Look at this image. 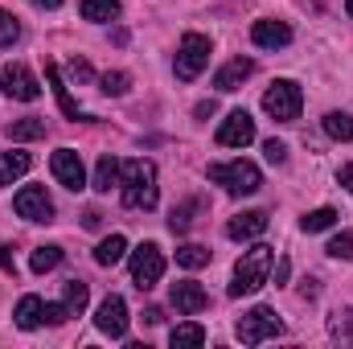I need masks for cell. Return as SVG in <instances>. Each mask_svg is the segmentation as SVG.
Instances as JSON below:
<instances>
[{
	"label": "cell",
	"mask_w": 353,
	"mask_h": 349,
	"mask_svg": "<svg viewBox=\"0 0 353 349\" xmlns=\"http://www.w3.org/2000/svg\"><path fill=\"white\" fill-rule=\"evenodd\" d=\"M58 263H62V247H37V251L29 255V271L46 275V271H54Z\"/></svg>",
	"instance_id": "obj_26"
},
{
	"label": "cell",
	"mask_w": 353,
	"mask_h": 349,
	"mask_svg": "<svg viewBox=\"0 0 353 349\" xmlns=\"http://www.w3.org/2000/svg\"><path fill=\"white\" fill-rule=\"evenodd\" d=\"M300 226H304L308 235H316V230H333V226H337V210H329V206H321V210H312V214H304V218H300Z\"/></svg>",
	"instance_id": "obj_25"
},
{
	"label": "cell",
	"mask_w": 353,
	"mask_h": 349,
	"mask_svg": "<svg viewBox=\"0 0 353 349\" xmlns=\"http://www.w3.org/2000/svg\"><path fill=\"white\" fill-rule=\"evenodd\" d=\"M17 37H21V25H17V17L0 8V50H8Z\"/></svg>",
	"instance_id": "obj_33"
},
{
	"label": "cell",
	"mask_w": 353,
	"mask_h": 349,
	"mask_svg": "<svg viewBox=\"0 0 353 349\" xmlns=\"http://www.w3.org/2000/svg\"><path fill=\"white\" fill-rule=\"evenodd\" d=\"M17 325L21 329H37V325H46V300L41 296H21V304H17Z\"/></svg>",
	"instance_id": "obj_18"
},
{
	"label": "cell",
	"mask_w": 353,
	"mask_h": 349,
	"mask_svg": "<svg viewBox=\"0 0 353 349\" xmlns=\"http://www.w3.org/2000/svg\"><path fill=\"white\" fill-rule=\"evenodd\" d=\"M251 37H255V46H263V50H283V46L292 41V25H288V21H255Z\"/></svg>",
	"instance_id": "obj_17"
},
{
	"label": "cell",
	"mask_w": 353,
	"mask_h": 349,
	"mask_svg": "<svg viewBox=\"0 0 353 349\" xmlns=\"http://www.w3.org/2000/svg\"><path fill=\"white\" fill-rule=\"evenodd\" d=\"M79 12H83L87 21H115V17H119V0H83Z\"/></svg>",
	"instance_id": "obj_23"
},
{
	"label": "cell",
	"mask_w": 353,
	"mask_h": 349,
	"mask_svg": "<svg viewBox=\"0 0 353 349\" xmlns=\"http://www.w3.org/2000/svg\"><path fill=\"white\" fill-rule=\"evenodd\" d=\"M119 173H123V165H119L115 157H103V161L94 165V189H99V193H111V185H119Z\"/></svg>",
	"instance_id": "obj_22"
},
{
	"label": "cell",
	"mask_w": 353,
	"mask_h": 349,
	"mask_svg": "<svg viewBox=\"0 0 353 349\" xmlns=\"http://www.w3.org/2000/svg\"><path fill=\"white\" fill-rule=\"evenodd\" d=\"M50 169L58 177V185H66V189H83L87 185V169H83V157L74 152V148H58L54 157H50Z\"/></svg>",
	"instance_id": "obj_12"
},
{
	"label": "cell",
	"mask_w": 353,
	"mask_h": 349,
	"mask_svg": "<svg viewBox=\"0 0 353 349\" xmlns=\"http://www.w3.org/2000/svg\"><path fill=\"white\" fill-rule=\"evenodd\" d=\"M161 275H165V255H161V247H157V243H140V247L132 251V283H136L140 292H148V288L161 283Z\"/></svg>",
	"instance_id": "obj_6"
},
{
	"label": "cell",
	"mask_w": 353,
	"mask_h": 349,
	"mask_svg": "<svg viewBox=\"0 0 353 349\" xmlns=\"http://www.w3.org/2000/svg\"><path fill=\"white\" fill-rule=\"evenodd\" d=\"M99 83H103V87H99L103 94H115V99H119V94H128V83H132V79H128L123 70H107Z\"/></svg>",
	"instance_id": "obj_31"
},
{
	"label": "cell",
	"mask_w": 353,
	"mask_h": 349,
	"mask_svg": "<svg viewBox=\"0 0 353 349\" xmlns=\"http://www.w3.org/2000/svg\"><path fill=\"white\" fill-rule=\"evenodd\" d=\"M37 8H62V0H33Z\"/></svg>",
	"instance_id": "obj_42"
},
{
	"label": "cell",
	"mask_w": 353,
	"mask_h": 349,
	"mask_svg": "<svg viewBox=\"0 0 353 349\" xmlns=\"http://www.w3.org/2000/svg\"><path fill=\"white\" fill-rule=\"evenodd\" d=\"M205 177L214 181V185H222L226 193H234V197H243V193H255L259 185H263V173H259V165H251V161H226V165H210Z\"/></svg>",
	"instance_id": "obj_3"
},
{
	"label": "cell",
	"mask_w": 353,
	"mask_h": 349,
	"mask_svg": "<svg viewBox=\"0 0 353 349\" xmlns=\"http://www.w3.org/2000/svg\"><path fill=\"white\" fill-rule=\"evenodd\" d=\"M144 321H148V325H161V321H165V312H161L157 304H148V308H144Z\"/></svg>",
	"instance_id": "obj_38"
},
{
	"label": "cell",
	"mask_w": 353,
	"mask_h": 349,
	"mask_svg": "<svg viewBox=\"0 0 353 349\" xmlns=\"http://www.w3.org/2000/svg\"><path fill=\"white\" fill-rule=\"evenodd\" d=\"M119 185H123V206L128 210H152L161 189H157V165L152 161H128L123 173H119Z\"/></svg>",
	"instance_id": "obj_1"
},
{
	"label": "cell",
	"mask_w": 353,
	"mask_h": 349,
	"mask_svg": "<svg viewBox=\"0 0 353 349\" xmlns=\"http://www.w3.org/2000/svg\"><path fill=\"white\" fill-rule=\"evenodd\" d=\"M123 255H128V239H123V235H111V239H103V243L94 247V263H99V267H115Z\"/></svg>",
	"instance_id": "obj_19"
},
{
	"label": "cell",
	"mask_w": 353,
	"mask_h": 349,
	"mask_svg": "<svg viewBox=\"0 0 353 349\" xmlns=\"http://www.w3.org/2000/svg\"><path fill=\"white\" fill-rule=\"evenodd\" d=\"M210 54H214V46H210L205 33H185L181 46H176V62H173L176 79H181V83H193V79L210 66Z\"/></svg>",
	"instance_id": "obj_4"
},
{
	"label": "cell",
	"mask_w": 353,
	"mask_h": 349,
	"mask_svg": "<svg viewBox=\"0 0 353 349\" xmlns=\"http://www.w3.org/2000/svg\"><path fill=\"white\" fill-rule=\"evenodd\" d=\"M87 300H90V288L83 283V279H66V308H70V317H79L83 308H87Z\"/></svg>",
	"instance_id": "obj_27"
},
{
	"label": "cell",
	"mask_w": 353,
	"mask_h": 349,
	"mask_svg": "<svg viewBox=\"0 0 353 349\" xmlns=\"http://www.w3.org/2000/svg\"><path fill=\"white\" fill-rule=\"evenodd\" d=\"M169 341H173V349H197V346H205V329L197 321H185V325H176L169 333Z\"/></svg>",
	"instance_id": "obj_21"
},
{
	"label": "cell",
	"mask_w": 353,
	"mask_h": 349,
	"mask_svg": "<svg viewBox=\"0 0 353 349\" xmlns=\"http://www.w3.org/2000/svg\"><path fill=\"white\" fill-rule=\"evenodd\" d=\"M263 157L271 161V165H283V161H288V144H279V140H267V144H263Z\"/></svg>",
	"instance_id": "obj_35"
},
{
	"label": "cell",
	"mask_w": 353,
	"mask_h": 349,
	"mask_svg": "<svg viewBox=\"0 0 353 349\" xmlns=\"http://www.w3.org/2000/svg\"><path fill=\"white\" fill-rule=\"evenodd\" d=\"M0 267H4V271H17V263H12V255H8L4 243H0Z\"/></svg>",
	"instance_id": "obj_40"
},
{
	"label": "cell",
	"mask_w": 353,
	"mask_h": 349,
	"mask_svg": "<svg viewBox=\"0 0 353 349\" xmlns=\"http://www.w3.org/2000/svg\"><path fill=\"white\" fill-rule=\"evenodd\" d=\"M205 304H210V296H205V288H201V283H193V279L173 283V308L181 312V317H197Z\"/></svg>",
	"instance_id": "obj_14"
},
{
	"label": "cell",
	"mask_w": 353,
	"mask_h": 349,
	"mask_svg": "<svg viewBox=\"0 0 353 349\" xmlns=\"http://www.w3.org/2000/svg\"><path fill=\"white\" fill-rule=\"evenodd\" d=\"M337 181H341V185H345V189L353 193V165H341V173H337Z\"/></svg>",
	"instance_id": "obj_39"
},
{
	"label": "cell",
	"mask_w": 353,
	"mask_h": 349,
	"mask_svg": "<svg viewBox=\"0 0 353 349\" xmlns=\"http://www.w3.org/2000/svg\"><path fill=\"white\" fill-rule=\"evenodd\" d=\"M8 136H12V140H41V136H46V123H41V119H17V123L8 128Z\"/></svg>",
	"instance_id": "obj_30"
},
{
	"label": "cell",
	"mask_w": 353,
	"mask_h": 349,
	"mask_svg": "<svg viewBox=\"0 0 353 349\" xmlns=\"http://www.w3.org/2000/svg\"><path fill=\"white\" fill-rule=\"evenodd\" d=\"M325 251H329L333 259H353V230H341V235H333Z\"/></svg>",
	"instance_id": "obj_32"
},
{
	"label": "cell",
	"mask_w": 353,
	"mask_h": 349,
	"mask_svg": "<svg viewBox=\"0 0 353 349\" xmlns=\"http://www.w3.org/2000/svg\"><path fill=\"white\" fill-rule=\"evenodd\" d=\"M46 83L54 87V99H58V107H62V115H66V119H94V115H87V111L70 99V87L62 83V70H58L54 62H46Z\"/></svg>",
	"instance_id": "obj_15"
},
{
	"label": "cell",
	"mask_w": 353,
	"mask_h": 349,
	"mask_svg": "<svg viewBox=\"0 0 353 349\" xmlns=\"http://www.w3.org/2000/svg\"><path fill=\"white\" fill-rule=\"evenodd\" d=\"M267 222H271V218H267L263 210H247V214H234V218L226 222V235H230L234 243H251V239H259L267 230Z\"/></svg>",
	"instance_id": "obj_13"
},
{
	"label": "cell",
	"mask_w": 353,
	"mask_h": 349,
	"mask_svg": "<svg viewBox=\"0 0 353 349\" xmlns=\"http://www.w3.org/2000/svg\"><path fill=\"white\" fill-rule=\"evenodd\" d=\"M29 152H0V185H12L17 177L29 173Z\"/></svg>",
	"instance_id": "obj_20"
},
{
	"label": "cell",
	"mask_w": 353,
	"mask_h": 349,
	"mask_svg": "<svg viewBox=\"0 0 353 349\" xmlns=\"http://www.w3.org/2000/svg\"><path fill=\"white\" fill-rule=\"evenodd\" d=\"M300 107H304V90L296 87L292 79H275L263 94V111L271 119H279V123H292V119H300Z\"/></svg>",
	"instance_id": "obj_5"
},
{
	"label": "cell",
	"mask_w": 353,
	"mask_h": 349,
	"mask_svg": "<svg viewBox=\"0 0 353 349\" xmlns=\"http://www.w3.org/2000/svg\"><path fill=\"white\" fill-rule=\"evenodd\" d=\"M325 132H329L333 140L350 144L353 140V115H345V111H329V115H325Z\"/></svg>",
	"instance_id": "obj_24"
},
{
	"label": "cell",
	"mask_w": 353,
	"mask_h": 349,
	"mask_svg": "<svg viewBox=\"0 0 353 349\" xmlns=\"http://www.w3.org/2000/svg\"><path fill=\"white\" fill-rule=\"evenodd\" d=\"M333 337H350V312H337L333 317Z\"/></svg>",
	"instance_id": "obj_37"
},
{
	"label": "cell",
	"mask_w": 353,
	"mask_h": 349,
	"mask_svg": "<svg viewBox=\"0 0 353 349\" xmlns=\"http://www.w3.org/2000/svg\"><path fill=\"white\" fill-rule=\"evenodd\" d=\"M99 218H103V214H99V210H90L87 218H83V226H90V230H94V226H99Z\"/></svg>",
	"instance_id": "obj_41"
},
{
	"label": "cell",
	"mask_w": 353,
	"mask_h": 349,
	"mask_svg": "<svg viewBox=\"0 0 353 349\" xmlns=\"http://www.w3.org/2000/svg\"><path fill=\"white\" fill-rule=\"evenodd\" d=\"M12 210H17V218H25V222H54V201H50L46 185H25V189L12 197Z\"/></svg>",
	"instance_id": "obj_8"
},
{
	"label": "cell",
	"mask_w": 353,
	"mask_h": 349,
	"mask_svg": "<svg viewBox=\"0 0 353 349\" xmlns=\"http://www.w3.org/2000/svg\"><path fill=\"white\" fill-rule=\"evenodd\" d=\"M94 325H99V333H107L111 341L128 337V304H123V296H107V300L99 304V312H94Z\"/></svg>",
	"instance_id": "obj_11"
},
{
	"label": "cell",
	"mask_w": 353,
	"mask_h": 349,
	"mask_svg": "<svg viewBox=\"0 0 353 349\" xmlns=\"http://www.w3.org/2000/svg\"><path fill=\"white\" fill-rule=\"evenodd\" d=\"M0 87H4L8 99H17V103H33V99L41 94V83H37L33 70L21 66V62H8V66L0 70Z\"/></svg>",
	"instance_id": "obj_9"
},
{
	"label": "cell",
	"mask_w": 353,
	"mask_h": 349,
	"mask_svg": "<svg viewBox=\"0 0 353 349\" xmlns=\"http://www.w3.org/2000/svg\"><path fill=\"white\" fill-rule=\"evenodd\" d=\"M222 148H247L251 140H255V119L247 115V111H230L226 119H222V128H218V136H214Z\"/></svg>",
	"instance_id": "obj_10"
},
{
	"label": "cell",
	"mask_w": 353,
	"mask_h": 349,
	"mask_svg": "<svg viewBox=\"0 0 353 349\" xmlns=\"http://www.w3.org/2000/svg\"><path fill=\"white\" fill-rule=\"evenodd\" d=\"M251 74H255V62H251V58H234V62H226V66L214 74V87L222 90V94H230V90L243 87Z\"/></svg>",
	"instance_id": "obj_16"
},
{
	"label": "cell",
	"mask_w": 353,
	"mask_h": 349,
	"mask_svg": "<svg viewBox=\"0 0 353 349\" xmlns=\"http://www.w3.org/2000/svg\"><path fill=\"white\" fill-rule=\"evenodd\" d=\"M66 74H70L74 83H94V70H90V62H83V58H74V62L66 66Z\"/></svg>",
	"instance_id": "obj_34"
},
{
	"label": "cell",
	"mask_w": 353,
	"mask_h": 349,
	"mask_svg": "<svg viewBox=\"0 0 353 349\" xmlns=\"http://www.w3.org/2000/svg\"><path fill=\"white\" fill-rule=\"evenodd\" d=\"M271 263H275V251L263 247V243H255L243 259L234 263V283H230V296H251V292H259L267 283V275H271Z\"/></svg>",
	"instance_id": "obj_2"
},
{
	"label": "cell",
	"mask_w": 353,
	"mask_h": 349,
	"mask_svg": "<svg viewBox=\"0 0 353 349\" xmlns=\"http://www.w3.org/2000/svg\"><path fill=\"white\" fill-rule=\"evenodd\" d=\"M345 12H350V17H353V0H345Z\"/></svg>",
	"instance_id": "obj_43"
},
{
	"label": "cell",
	"mask_w": 353,
	"mask_h": 349,
	"mask_svg": "<svg viewBox=\"0 0 353 349\" xmlns=\"http://www.w3.org/2000/svg\"><path fill=\"white\" fill-rule=\"evenodd\" d=\"M197 210H201V201H185V206H176L173 218H169V230H173V235H185V230L197 222V218H193Z\"/></svg>",
	"instance_id": "obj_29"
},
{
	"label": "cell",
	"mask_w": 353,
	"mask_h": 349,
	"mask_svg": "<svg viewBox=\"0 0 353 349\" xmlns=\"http://www.w3.org/2000/svg\"><path fill=\"white\" fill-rule=\"evenodd\" d=\"M283 333V321L271 312V308H251L243 321H239V341L243 346H263V341H271V337H279Z\"/></svg>",
	"instance_id": "obj_7"
},
{
	"label": "cell",
	"mask_w": 353,
	"mask_h": 349,
	"mask_svg": "<svg viewBox=\"0 0 353 349\" xmlns=\"http://www.w3.org/2000/svg\"><path fill=\"white\" fill-rule=\"evenodd\" d=\"M66 321H70L66 304H46V325H66Z\"/></svg>",
	"instance_id": "obj_36"
},
{
	"label": "cell",
	"mask_w": 353,
	"mask_h": 349,
	"mask_svg": "<svg viewBox=\"0 0 353 349\" xmlns=\"http://www.w3.org/2000/svg\"><path fill=\"white\" fill-rule=\"evenodd\" d=\"M176 263H181V267H189V271H197V267H205V263H210V251H205L201 243H185V247H176Z\"/></svg>",
	"instance_id": "obj_28"
}]
</instances>
